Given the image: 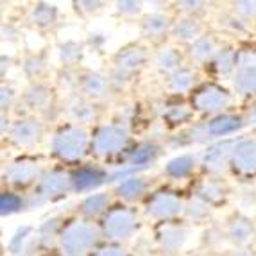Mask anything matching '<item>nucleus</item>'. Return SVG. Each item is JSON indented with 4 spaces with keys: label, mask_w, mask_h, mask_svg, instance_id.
Masks as SVG:
<instances>
[{
    "label": "nucleus",
    "mask_w": 256,
    "mask_h": 256,
    "mask_svg": "<svg viewBox=\"0 0 256 256\" xmlns=\"http://www.w3.org/2000/svg\"><path fill=\"white\" fill-rule=\"evenodd\" d=\"M88 144L90 140L84 129L79 126H64L52 140V152L63 162H77L86 154Z\"/></svg>",
    "instance_id": "1"
},
{
    "label": "nucleus",
    "mask_w": 256,
    "mask_h": 256,
    "mask_svg": "<svg viewBox=\"0 0 256 256\" xmlns=\"http://www.w3.org/2000/svg\"><path fill=\"white\" fill-rule=\"evenodd\" d=\"M98 231L90 222H74L61 233V248L64 254L81 256L97 244Z\"/></svg>",
    "instance_id": "2"
},
{
    "label": "nucleus",
    "mask_w": 256,
    "mask_h": 256,
    "mask_svg": "<svg viewBox=\"0 0 256 256\" xmlns=\"http://www.w3.org/2000/svg\"><path fill=\"white\" fill-rule=\"evenodd\" d=\"M104 235L111 240H128L136 231V215L129 208H111L102 220Z\"/></svg>",
    "instance_id": "3"
},
{
    "label": "nucleus",
    "mask_w": 256,
    "mask_h": 256,
    "mask_svg": "<svg viewBox=\"0 0 256 256\" xmlns=\"http://www.w3.org/2000/svg\"><path fill=\"white\" fill-rule=\"evenodd\" d=\"M230 104L231 95L217 84H204L192 95V108L204 115H217Z\"/></svg>",
    "instance_id": "4"
},
{
    "label": "nucleus",
    "mask_w": 256,
    "mask_h": 256,
    "mask_svg": "<svg viewBox=\"0 0 256 256\" xmlns=\"http://www.w3.org/2000/svg\"><path fill=\"white\" fill-rule=\"evenodd\" d=\"M128 132L122 128H116V126H102L98 128L97 132L94 134V140H92V150L97 156H113V154H118L120 150L128 146Z\"/></svg>",
    "instance_id": "5"
},
{
    "label": "nucleus",
    "mask_w": 256,
    "mask_h": 256,
    "mask_svg": "<svg viewBox=\"0 0 256 256\" xmlns=\"http://www.w3.org/2000/svg\"><path fill=\"white\" fill-rule=\"evenodd\" d=\"M233 170L240 176H254L256 174V140H240L233 150L231 158Z\"/></svg>",
    "instance_id": "6"
},
{
    "label": "nucleus",
    "mask_w": 256,
    "mask_h": 256,
    "mask_svg": "<svg viewBox=\"0 0 256 256\" xmlns=\"http://www.w3.org/2000/svg\"><path fill=\"white\" fill-rule=\"evenodd\" d=\"M183 204L176 196L166 192L154 194L147 202V215L158 220H165V218H172L178 214H181Z\"/></svg>",
    "instance_id": "7"
},
{
    "label": "nucleus",
    "mask_w": 256,
    "mask_h": 256,
    "mask_svg": "<svg viewBox=\"0 0 256 256\" xmlns=\"http://www.w3.org/2000/svg\"><path fill=\"white\" fill-rule=\"evenodd\" d=\"M236 147V142L228 140L220 142L217 146H212L204 152V158H202V165H204L206 170L210 172H222L228 165H231V158H233V150Z\"/></svg>",
    "instance_id": "8"
},
{
    "label": "nucleus",
    "mask_w": 256,
    "mask_h": 256,
    "mask_svg": "<svg viewBox=\"0 0 256 256\" xmlns=\"http://www.w3.org/2000/svg\"><path fill=\"white\" fill-rule=\"evenodd\" d=\"M72 186V178L68 174L60 170H52V172H45L40 178L38 183V190L43 199H48V197H56V196H63L64 192H68Z\"/></svg>",
    "instance_id": "9"
},
{
    "label": "nucleus",
    "mask_w": 256,
    "mask_h": 256,
    "mask_svg": "<svg viewBox=\"0 0 256 256\" xmlns=\"http://www.w3.org/2000/svg\"><path fill=\"white\" fill-rule=\"evenodd\" d=\"M42 126L36 122V120L30 118H24L18 120L11 126V131H9V138L20 147H29L34 146L36 142L42 138Z\"/></svg>",
    "instance_id": "10"
},
{
    "label": "nucleus",
    "mask_w": 256,
    "mask_h": 256,
    "mask_svg": "<svg viewBox=\"0 0 256 256\" xmlns=\"http://www.w3.org/2000/svg\"><path fill=\"white\" fill-rule=\"evenodd\" d=\"M147 54L146 50L138 45H129V47H124L120 52H116L115 56V66L116 70L124 74H131L134 70H138L142 64L146 63Z\"/></svg>",
    "instance_id": "11"
},
{
    "label": "nucleus",
    "mask_w": 256,
    "mask_h": 256,
    "mask_svg": "<svg viewBox=\"0 0 256 256\" xmlns=\"http://www.w3.org/2000/svg\"><path fill=\"white\" fill-rule=\"evenodd\" d=\"M226 235L233 244L244 246V244H248L252 238V235H254V224L248 217H244V215H233L228 220Z\"/></svg>",
    "instance_id": "12"
},
{
    "label": "nucleus",
    "mask_w": 256,
    "mask_h": 256,
    "mask_svg": "<svg viewBox=\"0 0 256 256\" xmlns=\"http://www.w3.org/2000/svg\"><path fill=\"white\" fill-rule=\"evenodd\" d=\"M110 79L97 72H86L84 76H81L79 79V86L81 92L88 98H102L110 90Z\"/></svg>",
    "instance_id": "13"
},
{
    "label": "nucleus",
    "mask_w": 256,
    "mask_h": 256,
    "mask_svg": "<svg viewBox=\"0 0 256 256\" xmlns=\"http://www.w3.org/2000/svg\"><path fill=\"white\" fill-rule=\"evenodd\" d=\"M204 128H206L208 138L224 136V134H231V132H235L236 129L242 128V120L235 115L224 113V115H217L215 118H212Z\"/></svg>",
    "instance_id": "14"
},
{
    "label": "nucleus",
    "mask_w": 256,
    "mask_h": 256,
    "mask_svg": "<svg viewBox=\"0 0 256 256\" xmlns=\"http://www.w3.org/2000/svg\"><path fill=\"white\" fill-rule=\"evenodd\" d=\"M36 176H38V170H36L34 163L16 162L8 168L6 180L14 186H27L36 180Z\"/></svg>",
    "instance_id": "15"
},
{
    "label": "nucleus",
    "mask_w": 256,
    "mask_h": 256,
    "mask_svg": "<svg viewBox=\"0 0 256 256\" xmlns=\"http://www.w3.org/2000/svg\"><path fill=\"white\" fill-rule=\"evenodd\" d=\"M196 194H197V199H201V201L206 202L208 206L218 204V202H222L226 199L228 188H226V184L218 180H206V181H202V183H199Z\"/></svg>",
    "instance_id": "16"
},
{
    "label": "nucleus",
    "mask_w": 256,
    "mask_h": 256,
    "mask_svg": "<svg viewBox=\"0 0 256 256\" xmlns=\"http://www.w3.org/2000/svg\"><path fill=\"white\" fill-rule=\"evenodd\" d=\"M190 54H192L194 60L199 61V63H204V61H210V60H214V58H217V56L220 54L217 38H214V36H210V34L201 36V38L196 40V42L192 43Z\"/></svg>",
    "instance_id": "17"
},
{
    "label": "nucleus",
    "mask_w": 256,
    "mask_h": 256,
    "mask_svg": "<svg viewBox=\"0 0 256 256\" xmlns=\"http://www.w3.org/2000/svg\"><path fill=\"white\" fill-rule=\"evenodd\" d=\"M184 240H186V230L180 226H166L162 230L158 235L160 248L165 252H176L183 248Z\"/></svg>",
    "instance_id": "18"
},
{
    "label": "nucleus",
    "mask_w": 256,
    "mask_h": 256,
    "mask_svg": "<svg viewBox=\"0 0 256 256\" xmlns=\"http://www.w3.org/2000/svg\"><path fill=\"white\" fill-rule=\"evenodd\" d=\"M70 178H72L74 190H79V192L92 190V188L98 186V184L106 180L104 172L97 170V168H81V170L70 174Z\"/></svg>",
    "instance_id": "19"
},
{
    "label": "nucleus",
    "mask_w": 256,
    "mask_h": 256,
    "mask_svg": "<svg viewBox=\"0 0 256 256\" xmlns=\"http://www.w3.org/2000/svg\"><path fill=\"white\" fill-rule=\"evenodd\" d=\"M201 30L202 26L196 20L194 16L181 18L172 26V34L178 40H183V42H196V40L201 38Z\"/></svg>",
    "instance_id": "20"
},
{
    "label": "nucleus",
    "mask_w": 256,
    "mask_h": 256,
    "mask_svg": "<svg viewBox=\"0 0 256 256\" xmlns=\"http://www.w3.org/2000/svg\"><path fill=\"white\" fill-rule=\"evenodd\" d=\"M168 29V18L163 14H149L142 22V34L149 40H160Z\"/></svg>",
    "instance_id": "21"
},
{
    "label": "nucleus",
    "mask_w": 256,
    "mask_h": 256,
    "mask_svg": "<svg viewBox=\"0 0 256 256\" xmlns=\"http://www.w3.org/2000/svg\"><path fill=\"white\" fill-rule=\"evenodd\" d=\"M147 190L146 180L142 178H126L122 183L116 186V196L122 197L124 201H136Z\"/></svg>",
    "instance_id": "22"
},
{
    "label": "nucleus",
    "mask_w": 256,
    "mask_h": 256,
    "mask_svg": "<svg viewBox=\"0 0 256 256\" xmlns=\"http://www.w3.org/2000/svg\"><path fill=\"white\" fill-rule=\"evenodd\" d=\"M194 166H196V158L190 156V154H183V156H178V158L166 163L165 174L174 178V180H181V178H186L194 170Z\"/></svg>",
    "instance_id": "23"
},
{
    "label": "nucleus",
    "mask_w": 256,
    "mask_h": 256,
    "mask_svg": "<svg viewBox=\"0 0 256 256\" xmlns=\"http://www.w3.org/2000/svg\"><path fill=\"white\" fill-rule=\"evenodd\" d=\"M108 206H110V196L108 194H94V196L86 197L84 201L81 202L79 210H81V214L84 217L94 218L97 215L104 214Z\"/></svg>",
    "instance_id": "24"
},
{
    "label": "nucleus",
    "mask_w": 256,
    "mask_h": 256,
    "mask_svg": "<svg viewBox=\"0 0 256 256\" xmlns=\"http://www.w3.org/2000/svg\"><path fill=\"white\" fill-rule=\"evenodd\" d=\"M56 20H58V9L50 4H36L30 11V22L34 26L42 27V29H47V27L54 26Z\"/></svg>",
    "instance_id": "25"
},
{
    "label": "nucleus",
    "mask_w": 256,
    "mask_h": 256,
    "mask_svg": "<svg viewBox=\"0 0 256 256\" xmlns=\"http://www.w3.org/2000/svg\"><path fill=\"white\" fill-rule=\"evenodd\" d=\"M236 92L242 95H254L256 94V68H238L233 79Z\"/></svg>",
    "instance_id": "26"
},
{
    "label": "nucleus",
    "mask_w": 256,
    "mask_h": 256,
    "mask_svg": "<svg viewBox=\"0 0 256 256\" xmlns=\"http://www.w3.org/2000/svg\"><path fill=\"white\" fill-rule=\"evenodd\" d=\"M156 64L163 74H172L174 76L178 70H181V54L176 48H165L156 56Z\"/></svg>",
    "instance_id": "27"
},
{
    "label": "nucleus",
    "mask_w": 256,
    "mask_h": 256,
    "mask_svg": "<svg viewBox=\"0 0 256 256\" xmlns=\"http://www.w3.org/2000/svg\"><path fill=\"white\" fill-rule=\"evenodd\" d=\"M160 154V147L154 146V144H142L140 147L131 152V163L132 165H147V163L154 162V160L158 158Z\"/></svg>",
    "instance_id": "28"
},
{
    "label": "nucleus",
    "mask_w": 256,
    "mask_h": 256,
    "mask_svg": "<svg viewBox=\"0 0 256 256\" xmlns=\"http://www.w3.org/2000/svg\"><path fill=\"white\" fill-rule=\"evenodd\" d=\"M194 79H196V74H194L192 70L181 68V70H178L174 76H170L168 86H170V90L178 92V94H183V92H188L192 88Z\"/></svg>",
    "instance_id": "29"
},
{
    "label": "nucleus",
    "mask_w": 256,
    "mask_h": 256,
    "mask_svg": "<svg viewBox=\"0 0 256 256\" xmlns=\"http://www.w3.org/2000/svg\"><path fill=\"white\" fill-rule=\"evenodd\" d=\"M26 100L30 108H34V110H43V108H47L48 102H50V92L45 88V86H32L27 90L26 95Z\"/></svg>",
    "instance_id": "30"
},
{
    "label": "nucleus",
    "mask_w": 256,
    "mask_h": 256,
    "mask_svg": "<svg viewBox=\"0 0 256 256\" xmlns=\"http://www.w3.org/2000/svg\"><path fill=\"white\" fill-rule=\"evenodd\" d=\"M70 115L76 122H92L95 118V110L92 104L84 102V100H76V102L70 106Z\"/></svg>",
    "instance_id": "31"
},
{
    "label": "nucleus",
    "mask_w": 256,
    "mask_h": 256,
    "mask_svg": "<svg viewBox=\"0 0 256 256\" xmlns=\"http://www.w3.org/2000/svg\"><path fill=\"white\" fill-rule=\"evenodd\" d=\"M214 66L217 70V74L222 76H228L231 70L236 66V52L233 50H220V54L215 58Z\"/></svg>",
    "instance_id": "32"
},
{
    "label": "nucleus",
    "mask_w": 256,
    "mask_h": 256,
    "mask_svg": "<svg viewBox=\"0 0 256 256\" xmlns=\"http://www.w3.org/2000/svg\"><path fill=\"white\" fill-rule=\"evenodd\" d=\"M81 45L76 42H66L64 45H61V50H60V56H61V61H63L66 66H72L76 64L77 61L81 60Z\"/></svg>",
    "instance_id": "33"
},
{
    "label": "nucleus",
    "mask_w": 256,
    "mask_h": 256,
    "mask_svg": "<svg viewBox=\"0 0 256 256\" xmlns=\"http://www.w3.org/2000/svg\"><path fill=\"white\" fill-rule=\"evenodd\" d=\"M24 206V199L16 194H11V192H6L0 196V212L2 215H11L14 212Z\"/></svg>",
    "instance_id": "34"
},
{
    "label": "nucleus",
    "mask_w": 256,
    "mask_h": 256,
    "mask_svg": "<svg viewBox=\"0 0 256 256\" xmlns=\"http://www.w3.org/2000/svg\"><path fill=\"white\" fill-rule=\"evenodd\" d=\"M184 212H186L188 218H192L194 222H201V220H204V218L208 217L210 208H208V204H206V202L201 201V199H196V201L188 202Z\"/></svg>",
    "instance_id": "35"
},
{
    "label": "nucleus",
    "mask_w": 256,
    "mask_h": 256,
    "mask_svg": "<svg viewBox=\"0 0 256 256\" xmlns=\"http://www.w3.org/2000/svg\"><path fill=\"white\" fill-rule=\"evenodd\" d=\"M190 115H192V111L188 110V108L174 106L165 113V118L168 120L170 124H183V122H186V120L190 118Z\"/></svg>",
    "instance_id": "36"
},
{
    "label": "nucleus",
    "mask_w": 256,
    "mask_h": 256,
    "mask_svg": "<svg viewBox=\"0 0 256 256\" xmlns=\"http://www.w3.org/2000/svg\"><path fill=\"white\" fill-rule=\"evenodd\" d=\"M233 11L242 20H251V18H256V2H235Z\"/></svg>",
    "instance_id": "37"
},
{
    "label": "nucleus",
    "mask_w": 256,
    "mask_h": 256,
    "mask_svg": "<svg viewBox=\"0 0 256 256\" xmlns=\"http://www.w3.org/2000/svg\"><path fill=\"white\" fill-rule=\"evenodd\" d=\"M30 233V228H20V230L16 231V235L11 238V242H9V249L13 252H18L22 251V246H24V242L27 240V235Z\"/></svg>",
    "instance_id": "38"
},
{
    "label": "nucleus",
    "mask_w": 256,
    "mask_h": 256,
    "mask_svg": "<svg viewBox=\"0 0 256 256\" xmlns=\"http://www.w3.org/2000/svg\"><path fill=\"white\" fill-rule=\"evenodd\" d=\"M140 8H142L140 2H118L116 4V9L122 14H136L140 13Z\"/></svg>",
    "instance_id": "39"
},
{
    "label": "nucleus",
    "mask_w": 256,
    "mask_h": 256,
    "mask_svg": "<svg viewBox=\"0 0 256 256\" xmlns=\"http://www.w3.org/2000/svg\"><path fill=\"white\" fill-rule=\"evenodd\" d=\"M95 256H128V252L118 246H108V248L100 249Z\"/></svg>",
    "instance_id": "40"
},
{
    "label": "nucleus",
    "mask_w": 256,
    "mask_h": 256,
    "mask_svg": "<svg viewBox=\"0 0 256 256\" xmlns=\"http://www.w3.org/2000/svg\"><path fill=\"white\" fill-rule=\"evenodd\" d=\"M181 9H184L186 13H201L202 9H204V2H181Z\"/></svg>",
    "instance_id": "41"
},
{
    "label": "nucleus",
    "mask_w": 256,
    "mask_h": 256,
    "mask_svg": "<svg viewBox=\"0 0 256 256\" xmlns=\"http://www.w3.org/2000/svg\"><path fill=\"white\" fill-rule=\"evenodd\" d=\"M13 90L11 88H6V86H2V110H6V108L11 106V102H13Z\"/></svg>",
    "instance_id": "42"
},
{
    "label": "nucleus",
    "mask_w": 256,
    "mask_h": 256,
    "mask_svg": "<svg viewBox=\"0 0 256 256\" xmlns=\"http://www.w3.org/2000/svg\"><path fill=\"white\" fill-rule=\"evenodd\" d=\"M30 68H34L36 70V76H40V72H42V61L38 60V58H30V60H27V64H26V70L27 74L30 72Z\"/></svg>",
    "instance_id": "43"
},
{
    "label": "nucleus",
    "mask_w": 256,
    "mask_h": 256,
    "mask_svg": "<svg viewBox=\"0 0 256 256\" xmlns=\"http://www.w3.org/2000/svg\"><path fill=\"white\" fill-rule=\"evenodd\" d=\"M226 256H242V252H230V254H226Z\"/></svg>",
    "instance_id": "44"
},
{
    "label": "nucleus",
    "mask_w": 256,
    "mask_h": 256,
    "mask_svg": "<svg viewBox=\"0 0 256 256\" xmlns=\"http://www.w3.org/2000/svg\"><path fill=\"white\" fill-rule=\"evenodd\" d=\"M194 256H204V254H194Z\"/></svg>",
    "instance_id": "45"
},
{
    "label": "nucleus",
    "mask_w": 256,
    "mask_h": 256,
    "mask_svg": "<svg viewBox=\"0 0 256 256\" xmlns=\"http://www.w3.org/2000/svg\"><path fill=\"white\" fill-rule=\"evenodd\" d=\"M64 256H74V254H64Z\"/></svg>",
    "instance_id": "46"
}]
</instances>
